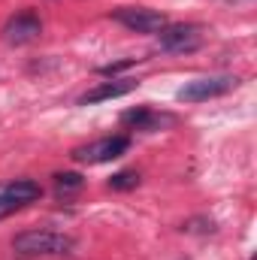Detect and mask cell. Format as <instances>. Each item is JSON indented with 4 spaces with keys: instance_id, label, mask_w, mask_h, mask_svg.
<instances>
[{
    "instance_id": "6da1fadb",
    "label": "cell",
    "mask_w": 257,
    "mask_h": 260,
    "mask_svg": "<svg viewBox=\"0 0 257 260\" xmlns=\"http://www.w3.org/2000/svg\"><path fill=\"white\" fill-rule=\"evenodd\" d=\"M12 248L24 257H61L73 251V236L55 230H27L12 239Z\"/></svg>"
},
{
    "instance_id": "7a4b0ae2",
    "label": "cell",
    "mask_w": 257,
    "mask_h": 260,
    "mask_svg": "<svg viewBox=\"0 0 257 260\" xmlns=\"http://www.w3.org/2000/svg\"><path fill=\"white\" fill-rule=\"evenodd\" d=\"M239 85L236 76H203V79H191L185 82V88H179V100L182 103H203L212 97H224Z\"/></svg>"
},
{
    "instance_id": "3957f363",
    "label": "cell",
    "mask_w": 257,
    "mask_h": 260,
    "mask_svg": "<svg viewBox=\"0 0 257 260\" xmlns=\"http://www.w3.org/2000/svg\"><path fill=\"white\" fill-rule=\"evenodd\" d=\"M157 46L170 55H188L203 46V27L200 24H167L157 34Z\"/></svg>"
},
{
    "instance_id": "277c9868",
    "label": "cell",
    "mask_w": 257,
    "mask_h": 260,
    "mask_svg": "<svg viewBox=\"0 0 257 260\" xmlns=\"http://www.w3.org/2000/svg\"><path fill=\"white\" fill-rule=\"evenodd\" d=\"M127 148H130L127 136H103V139H94L88 145L73 148V160H79V164H106V160L121 157Z\"/></svg>"
},
{
    "instance_id": "5b68a950",
    "label": "cell",
    "mask_w": 257,
    "mask_h": 260,
    "mask_svg": "<svg viewBox=\"0 0 257 260\" xmlns=\"http://www.w3.org/2000/svg\"><path fill=\"white\" fill-rule=\"evenodd\" d=\"M115 18L136 34H160L167 27V15L157 9H145V6H124L115 12Z\"/></svg>"
},
{
    "instance_id": "8992f818",
    "label": "cell",
    "mask_w": 257,
    "mask_h": 260,
    "mask_svg": "<svg viewBox=\"0 0 257 260\" xmlns=\"http://www.w3.org/2000/svg\"><path fill=\"white\" fill-rule=\"evenodd\" d=\"M40 34H43V21H40V15L30 12V9L12 15V18L3 24V40H6L9 46H27V43H34Z\"/></svg>"
},
{
    "instance_id": "52a82bcc",
    "label": "cell",
    "mask_w": 257,
    "mask_h": 260,
    "mask_svg": "<svg viewBox=\"0 0 257 260\" xmlns=\"http://www.w3.org/2000/svg\"><path fill=\"white\" fill-rule=\"evenodd\" d=\"M121 124H130L133 130H145V133H154V130H164L170 124H176L173 115H164V112H154L148 106H139V109H130L121 115Z\"/></svg>"
},
{
    "instance_id": "ba28073f",
    "label": "cell",
    "mask_w": 257,
    "mask_h": 260,
    "mask_svg": "<svg viewBox=\"0 0 257 260\" xmlns=\"http://www.w3.org/2000/svg\"><path fill=\"white\" fill-rule=\"evenodd\" d=\"M136 88V82L133 79H112V82H100L97 88H91V91H85L82 97H79V103L82 106H88V103H103V100H115V97H124Z\"/></svg>"
},
{
    "instance_id": "9c48e42d",
    "label": "cell",
    "mask_w": 257,
    "mask_h": 260,
    "mask_svg": "<svg viewBox=\"0 0 257 260\" xmlns=\"http://www.w3.org/2000/svg\"><path fill=\"white\" fill-rule=\"evenodd\" d=\"M40 194H43V188L37 182H30V179H15L9 185H0V197L12 200L15 206H27L34 200H40Z\"/></svg>"
},
{
    "instance_id": "30bf717a",
    "label": "cell",
    "mask_w": 257,
    "mask_h": 260,
    "mask_svg": "<svg viewBox=\"0 0 257 260\" xmlns=\"http://www.w3.org/2000/svg\"><path fill=\"white\" fill-rule=\"evenodd\" d=\"M82 185H85V179L79 173H58L55 176V191H58V197L76 194V191H82Z\"/></svg>"
},
{
    "instance_id": "8fae6325",
    "label": "cell",
    "mask_w": 257,
    "mask_h": 260,
    "mask_svg": "<svg viewBox=\"0 0 257 260\" xmlns=\"http://www.w3.org/2000/svg\"><path fill=\"white\" fill-rule=\"evenodd\" d=\"M139 185V176L133 173V170H121V173H115L112 179H109V188L112 191H133Z\"/></svg>"
},
{
    "instance_id": "7c38bea8",
    "label": "cell",
    "mask_w": 257,
    "mask_h": 260,
    "mask_svg": "<svg viewBox=\"0 0 257 260\" xmlns=\"http://www.w3.org/2000/svg\"><path fill=\"white\" fill-rule=\"evenodd\" d=\"M136 64V58H127V61H115V64H106V67H100V76H118L121 70H127V67H133Z\"/></svg>"
},
{
    "instance_id": "4fadbf2b",
    "label": "cell",
    "mask_w": 257,
    "mask_h": 260,
    "mask_svg": "<svg viewBox=\"0 0 257 260\" xmlns=\"http://www.w3.org/2000/svg\"><path fill=\"white\" fill-rule=\"evenodd\" d=\"M21 206H15L12 200H6V197H0V221L6 218V215H12V212H18Z\"/></svg>"
}]
</instances>
